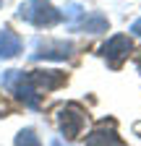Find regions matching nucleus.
I'll list each match as a JSON object with an SVG mask.
<instances>
[{
  "label": "nucleus",
  "mask_w": 141,
  "mask_h": 146,
  "mask_svg": "<svg viewBox=\"0 0 141 146\" xmlns=\"http://www.w3.org/2000/svg\"><path fill=\"white\" fill-rule=\"evenodd\" d=\"M19 18L31 26H52L60 21V11L47 0H26L19 5Z\"/></svg>",
  "instance_id": "nucleus-1"
},
{
  "label": "nucleus",
  "mask_w": 141,
  "mask_h": 146,
  "mask_svg": "<svg viewBox=\"0 0 141 146\" xmlns=\"http://www.w3.org/2000/svg\"><path fill=\"white\" fill-rule=\"evenodd\" d=\"M0 86L11 89L24 104H29V107H39V91L29 84V76H26L24 70H5L3 78H0Z\"/></svg>",
  "instance_id": "nucleus-2"
},
{
  "label": "nucleus",
  "mask_w": 141,
  "mask_h": 146,
  "mask_svg": "<svg viewBox=\"0 0 141 146\" xmlns=\"http://www.w3.org/2000/svg\"><path fill=\"white\" fill-rule=\"evenodd\" d=\"M84 123H86V112H84L78 104L68 102V104L58 107V125H60V133H63L65 138H76V136H81Z\"/></svg>",
  "instance_id": "nucleus-3"
},
{
  "label": "nucleus",
  "mask_w": 141,
  "mask_h": 146,
  "mask_svg": "<svg viewBox=\"0 0 141 146\" xmlns=\"http://www.w3.org/2000/svg\"><path fill=\"white\" fill-rule=\"evenodd\" d=\"M131 50H133L131 36H126V34H115V36H110V39L102 44V58L107 60L112 68H118L123 58H128Z\"/></svg>",
  "instance_id": "nucleus-4"
},
{
  "label": "nucleus",
  "mask_w": 141,
  "mask_h": 146,
  "mask_svg": "<svg viewBox=\"0 0 141 146\" xmlns=\"http://www.w3.org/2000/svg\"><path fill=\"white\" fill-rule=\"evenodd\" d=\"M73 52L70 42H45L37 47V52H31V60H65Z\"/></svg>",
  "instance_id": "nucleus-5"
},
{
  "label": "nucleus",
  "mask_w": 141,
  "mask_h": 146,
  "mask_svg": "<svg viewBox=\"0 0 141 146\" xmlns=\"http://www.w3.org/2000/svg\"><path fill=\"white\" fill-rule=\"evenodd\" d=\"M29 76V84L37 89V91H50V89H58L63 81H65V73H60V70H31V73H26Z\"/></svg>",
  "instance_id": "nucleus-6"
},
{
  "label": "nucleus",
  "mask_w": 141,
  "mask_h": 146,
  "mask_svg": "<svg viewBox=\"0 0 141 146\" xmlns=\"http://www.w3.org/2000/svg\"><path fill=\"white\" fill-rule=\"evenodd\" d=\"M19 52H21V39H19V34L11 31V29H3V31H0V58L8 60V58H16Z\"/></svg>",
  "instance_id": "nucleus-7"
},
{
  "label": "nucleus",
  "mask_w": 141,
  "mask_h": 146,
  "mask_svg": "<svg viewBox=\"0 0 141 146\" xmlns=\"http://www.w3.org/2000/svg\"><path fill=\"white\" fill-rule=\"evenodd\" d=\"M86 146H120V136L112 131V128H97L86 136Z\"/></svg>",
  "instance_id": "nucleus-8"
},
{
  "label": "nucleus",
  "mask_w": 141,
  "mask_h": 146,
  "mask_svg": "<svg viewBox=\"0 0 141 146\" xmlns=\"http://www.w3.org/2000/svg\"><path fill=\"white\" fill-rule=\"evenodd\" d=\"M107 18H104L102 13H92V16H84L81 21L73 26L76 31H89V34H99V31H107Z\"/></svg>",
  "instance_id": "nucleus-9"
},
{
  "label": "nucleus",
  "mask_w": 141,
  "mask_h": 146,
  "mask_svg": "<svg viewBox=\"0 0 141 146\" xmlns=\"http://www.w3.org/2000/svg\"><path fill=\"white\" fill-rule=\"evenodd\" d=\"M16 146H39V138L34 136L31 128H26V131H21L16 136Z\"/></svg>",
  "instance_id": "nucleus-10"
},
{
  "label": "nucleus",
  "mask_w": 141,
  "mask_h": 146,
  "mask_svg": "<svg viewBox=\"0 0 141 146\" xmlns=\"http://www.w3.org/2000/svg\"><path fill=\"white\" fill-rule=\"evenodd\" d=\"M131 31H133V36H138V39H141V18H136V21L131 24Z\"/></svg>",
  "instance_id": "nucleus-11"
},
{
  "label": "nucleus",
  "mask_w": 141,
  "mask_h": 146,
  "mask_svg": "<svg viewBox=\"0 0 141 146\" xmlns=\"http://www.w3.org/2000/svg\"><path fill=\"white\" fill-rule=\"evenodd\" d=\"M50 146H63V143H60V141H58V138H55V141H52V143H50Z\"/></svg>",
  "instance_id": "nucleus-12"
},
{
  "label": "nucleus",
  "mask_w": 141,
  "mask_h": 146,
  "mask_svg": "<svg viewBox=\"0 0 141 146\" xmlns=\"http://www.w3.org/2000/svg\"><path fill=\"white\" fill-rule=\"evenodd\" d=\"M0 5H3V0H0Z\"/></svg>",
  "instance_id": "nucleus-13"
}]
</instances>
